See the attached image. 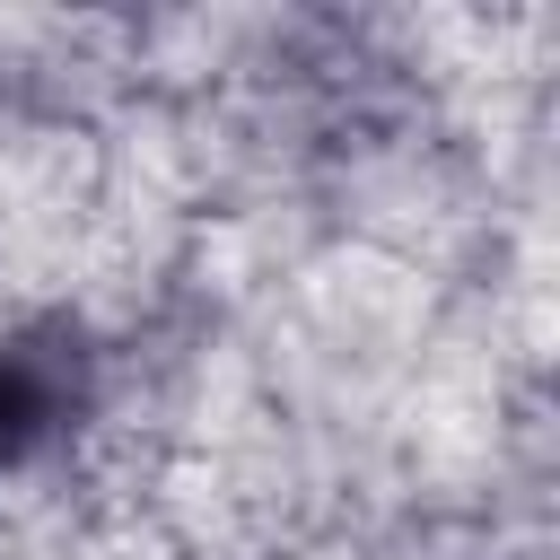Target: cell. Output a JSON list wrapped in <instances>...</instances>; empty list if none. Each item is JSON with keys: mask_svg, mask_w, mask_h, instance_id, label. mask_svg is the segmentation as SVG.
I'll use <instances>...</instances> for the list:
<instances>
[{"mask_svg": "<svg viewBox=\"0 0 560 560\" xmlns=\"http://www.w3.org/2000/svg\"><path fill=\"white\" fill-rule=\"evenodd\" d=\"M79 402V350L61 332H9L0 341V472L26 464Z\"/></svg>", "mask_w": 560, "mask_h": 560, "instance_id": "6da1fadb", "label": "cell"}]
</instances>
